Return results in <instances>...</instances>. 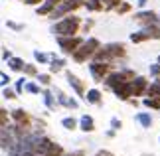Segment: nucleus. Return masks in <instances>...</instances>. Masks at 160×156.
Listing matches in <instances>:
<instances>
[{"label":"nucleus","mask_w":160,"mask_h":156,"mask_svg":"<svg viewBox=\"0 0 160 156\" xmlns=\"http://www.w3.org/2000/svg\"><path fill=\"white\" fill-rule=\"evenodd\" d=\"M20 156H36V152H22Z\"/></svg>","instance_id":"obj_46"},{"label":"nucleus","mask_w":160,"mask_h":156,"mask_svg":"<svg viewBox=\"0 0 160 156\" xmlns=\"http://www.w3.org/2000/svg\"><path fill=\"white\" fill-rule=\"evenodd\" d=\"M144 156H152V154H144Z\"/></svg>","instance_id":"obj_50"},{"label":"nucleus","mask_w":160,"mask_h":156,"mask_svg":"<svg viewBox=\"0 0 160 156\" xmlns=\"http://www.w3.org/2000/svg\"><path fill=\"white\" fill-rule=\"evenodd\" d=\"M42 97H44V103H46V107L50 109V111H53L55 107H58V99H55V93L53 91H50V89H46L44 93H42Z\"/></svg>","instance_id":"obj_15"},{"label":"nucleus","mask_w":160,"mask_h":156,"mask_svg":"<svg viewBox=\"0 0 160 156\" xmlns=\"http://www.w3.org/2000/svg\"><path fill=\"white\" fill-rule=\"evenodd\" d=\"M158 144H160V136H158Z\"/></svg>","instance_id":"obj_48"},{"label":"nucleus","mask_w":160,"mask_h":156,"mask_svg":"<svg viewBox=\"0 0 160 156\" xmlns=\"http://www.w3.org/2000/svg\"><path fill=\"white\" fill-rule=\"evenodd\" d=\"M55 40H58V46L61 48V52L65 55H73L81 48V43L85 42L83 38H79V36H63V38H55Z\"/></svg>","instance_id":"obj_4"},{"label":"nucleus","mask_w":160,"mask_h":156,"mask_svg":"<svg viewBox=\"0 0 160 156\" xmlns=\"http://www.w3.org/2000/svg\"><path fill=\"white\" fill-rule=\"evenodd\" d=\"M111 128L121 130L122 128V121H121V118H117V117H113V118H111Z\"/></svg>","instance_id":"obj_37"},{"label":"nucleus","mask_w":160,"mask_h":156,"mask_svg":"<svg viewBox=\"0 0 160 156\" xmlns=\"http://www.w3.org/2000/svg\"><path fill=\"white\" fill-rule=\"evenodd\" d=\"M79 128L83 130V133H93L95 130V121L91 115H81V118H79Z\"/></svg>","instance_id":"obj_13"},{"label":"nucleus","mask_w":160,"mask_h":156,"mask_svg":"<svg viewBox=\"0 0 160 156\" xmlns=\"http://www.w3.org/2000/svg\"><path fill=\"white\" fill-rule=\"evenodd\" d=\"M2 97H4V99H16V97H18V93H16V89H10V87H2Z\"/></svg>","instance_id":"obj_32"},{"label":"nucleus","mask_w":160,"mask_h":156,"mask_svg":"<svg viewBox=\"0 0 160 156\" xmlns=\"http://www.w3.org/2000/svg\"><path fill=\"white\" fill-rule=\"evenodd\" d=\"M6 26H8L10 30H14V32H22V30H24L22 24H16V22H12V20H6Z\"/></svg>","instance_id":"obj_35"},{"label":"nucleus","mask_w":160,"mask_h":156,"mask_svg":"<svg viewBox=\"0 0 160 156\" xmlns=\"http://www.w3.org/2000/svg\"><path fill=\"white\" fill-rule=\"evenodd\" d=\"M65 79H67V85H69L79 97H83V99H85V95H87V93H85V83H83V81L79 79L75 73H71L69 69H65Z\"/></svg>","instance_id":"obj_7"},{"label":"nucleus","mask_w":160,"mask_h":156,"mask_svg":"<svg viewBox=\"0 0 160 156\" xmlns=\"http://www.w3.org/2000/svg\"><path fill=\"white\" fill-rule=\"evenodd\" d=\"M131 8H132L131 2H122L119 8H117V14H127V12H131Z\"/></svg>","instance_id":"obj_34"},{"label":"nucleus","mask_w":160,"mask_h":156,"mask_svg":"<svg viewBox=\"0 0 160 156\" xmlns=\"http://www.w3.org/2000/svg\"><path fill=\"white\" fill-rule=\"evenodd\" d=\"M63 156H85V152H81V150H75V152H69V154H63Z\"/></svg>","instance_id":"obj_43"},{"label":"nucleus","mask_w":160,"mask_h":156,"mask_svg":"<svg viewBox=\"0 0 160 156\" xmlns=\"http://www.w3.org/2000/svg\"><path fill=\"white\" fill-rule=\"evenodd\" d=\"M10 75H6V73L2 71V73H0V85H2V87H8V83H10Z\"/></svg>","instance_id":"obj_38"},{"label":"nucleus","mask_w":160,"mask_h":156,"mask_svg":"<svg viewBox=\"0 0 160 156\" xmlns=\"http://www.w3.org/2000/svg\"><path fill=\"white\" fill-rule=\"evenodd\" d=\"M115 134H117V130H115V128H111V130H107V136H109V138H113Z\"/></svg>","instance_id":"obj_45"},{"label":"nucleus","mask_w":160,"mask_h":156,"mask_svg":"<svg viewBox=\"0 0 160 156\" xmlns=\"http://www.w3.org/2000/svg\"><path fill=\"white\" fill-rule=\"evenodd\" d=\"M8 65H10L12 71H24V67H26V61H24L22 58H12V59L8 61Z\"/></svg>","instance_id":"obj_24"},{"label":"nucleus","mask_w":160,"mask_h":156,"mask_svg":"<svg viewBox=\"0 0 160 156\" xmlns=\"http://www.w3.org/2000/svg\"><path fill=\"white\" fill-rule=\"evenodd\" d=\"M127 81H131V79L125 75V71H122V69H115V71H111V73H109L107 79L103 81V83H105V87H109V89L113 91V89H117L119 85L127 83Z\"/></svg>","instance_id":"obj_6"},{"label":"nucleus","mask_w":160,"mask_h":156,"mask_svg":"<svg viewBox=\"0 0 160 156\" xmlns=\"http://www.w3.org/2000/svg\"><path fill=\"white\" fill-rule=\"evenodd\" d=\"M12 58H14V55H12L10 49H8V48H2V59H4V61H10Z\"/></svg>","instance_id":"obj_39"},{"label":"nucleus","mask_w":160,"mask_h":156,"mask_svg":"<svg viewBox=\"0 0 160 156\" xmlns=\"http://www.w3.org/2000/svg\"><path fill=\"white\" fill-rule=\"evenodd\" d=\"M103 48L107 49V53L113 59H119V58H125V55H127V48H125L122 42H111V43H105Z\"/></svg>","instance_id":"obj_8"},{"label":"nucleus","mask_w":160,"mask_h":156,"mask_svg":"<svg viewBox=\"0 0 160 156\" xmlns=\"http://www.w3.org/2000/svg\"><path fill=\"white\" fill-rule=\"evenodd\" d=\"M61 127L67 130H75V128H79V121L73 117H65V118H61Z\"/></svg>","instance_id":"obj_23"},{"label":"nucleus","mask_w":160,"mask_h":156,"mask_svg":"<svg viewBox=\"0 0 160 156\" xmlns=\"http://www.w3.org/2000/svg\"><path fill=\"white\" fill-rule=\"evenodd\" d=\"M150 77L152 79H160V63H158V61L150 65Z\"/></svg>","instance_id":"obj_33"},{"label":"nucleus","mask_w":160,"mask_h":156,"mask_svg":"<svg viewBox=\"0 0 160 156\" xmlns=\"http://www.w3.org/2000/svg\"><path fill=\"white\" fill-rule=\"evenodd\" d=\"M158 63H160V55H158Z\"/></svg>","instance_id":"obj_49"},{"label":"nucleus","mask_w":160,"mask_h":156,"mask_svg":"<svg viewBox=\"0 0 160 156\" xmlns=\"http://www.w3.org/2000/svg\"><path fill=\"white\" fill-rule=\"evenodd\" d=\"M146 40H152V36H150V32H148L146 28H142V30H138V32L131 34V42H132V43H142V42H146Z\"/></svg>","instance_id":"obj_17"},{"label":"nucleus","mask_w":160,"mask_h":156,"mask_svg":"<svg viewBox=\"0 0 160 156\" xmlns=\"http://www.w3.org/2000/svg\"><path fill=\"white\" fill-rule=\"evenodd\" d=\"M146 2H148V0H137V6H138V8H144Z\"/></svg>","instance_id":"obj_44"},{"label":"nucleus","mask_w":160,"mask_h":156,"mask_svg":"<svg viewBox=\"0 0 160 156\" xmlns=\"http://www.w3.org/2000/svg\"><path fill=\"white\" fill-rule=\"evenodd\" d=\"M101 48L103 46H101V42L97 40V38H87L81 43V48L71 55V59L75 61V63H85L87 59L91 61V59H93V55L97 53V49H101Z\"/></svg>","instance_id":"obj_2"},{"label":"nucleus","mask_w":160,"mask_h":156,"mask_svg":"<svg viewBox=\"0 0 160 156\" xmlns=\"http://www.w3.org/2000/svg\"><path fill=\"white\" fill-rule=\"evenodd\" d=\"M44 0H24V4H28V6H40Z\"/></svg>","instance_id":"obj_40"},{"label":"nucleus","mask_w":160,"mask_h":156,"mask_svg":"<svg viewBox=\"0 0 160 156\" xmlns=\"http://www.w3.org/2000/svg\"><path fill=\"white\" fill-rule=\"evenodd\" d=\"M93 24H95L93 20H87V22H85V24H83V30H85V32H89V30H91V28H93Z\"/></svg>","instance_id":"obj_41"},{"label":"nucleus","mask_w":160,"mask_h":156,"mask_svg":"<svg viewBox=\"0 0 160 156\" xmlns=\"http://www.w3.org/2000/svg\"><path fill=\"white\" fill-rule=\"evenodd\" d=\"M36 79H38L40 81V85H52V73H40V75L38 77H36Z\"/></svg>","instance_id":"obj_31"},{"label":"nucleus","mask_w":160,"mask_h":156,"mask_svg":"<svg viewBox=\"0 0 160 156\" xmlns=\"http://www.w3.org/2000/svg\"><path fill=\"white\" fill-rule=\"evenodd\" d=\"M105 2V10H117L125 0H103Z\"/></svg>","instance_id":"obj_29"},{"label":"nucleus","mask_w":160,"mask_h":156,"mask_svg":"<svg viewBox=\"0 0 160 156\" xmlns=\"http://www.w3.org/2000/svg\"><path fill=\"white\" fill-rule=\"evenodd\" d=\"M81 28V18H77L75 14H69L61 20H55L52 24L50 32L55 36V38H63V36H75Z\"/></svg>","instance_id":"obj_1"},{"label":"nucleus","mask_w":160,"mask_h":156,"mask_svg":"<svg viewBox=\"0 0 160 156\" xmlns=\"http://www.w3.org/2000/svg\"><path fill=\"white\" fill-rule=\"evenodd\" d=\"M42 156H55V154H42Z\"/></svg>","instance_id":"obj_47"},{"label":"nucleus","mask_w":160,"mask_h":156,"mask_svg":"<svg viewBox=\"0 0 160 156\" xmlns=\"http://www.w3.org/2000/svg\"><path fill=\"white\" fill-rule=\"evenodd\" d=\"M148 81H146V77L142 75H137L132 79V93H134V97H142L146 91H148Z\"/></svg>","instance_id":"obj_10"},{"label":"nucleus","mask_w":160,"mask_h":156,"mask_svg":"<svg viewBox=\"0 0 160 156\" xmlns=\"http://www.w3.org/2000/svg\"><path fill=\"white\" fill-rule=\"evenodd\" d=\"M142 105L148 109H158L160 111V99H152V97H144L142 99Z\"/></svg>","instance_id":"obj_27"},{"label":"nucleus","mask_w":160,"mask_h":156,"mask_svg":"<svg viewBox=\"0 0 160 156\" xmlns=\"http://www.w3.org/2000/svg\"><path fill=\"white\" fill-rule=\"evenodd\" d=\"M134 121H137L142 128H150L152 127V117H150V113H138L137 117H134Z\"/></svg>","instance_id":"obj_19"},{"label":"nucleus","mask_w":160,"mask_h":156,"mask_svg":"<svg viewBox=\"0 0 160 156\" xmlns=\"http://www.w3.org/2000/svg\"><path fill=\"white\" fill-rule=\"evenodd\" d=\"M146 95L152 97V99H160V79H154V81L148 85V91H146Z\"/></svg>","instance_id":"obj_22"},{"label":"nucleus","mask_w":160,"mask_h":156,"mask_svg":"<svg viewBox=\"0 0 160 156\" xmlns=\"http://www.w3.org/2000/svg\"><path fill=\"white\" fill-rule=\"evenodd\" d=\"M24 75L26 77H38L40 75V71H38V67H36V63H26V67H24Z\"/></svg>","instance_id":"obj_26"},{"label":"nucleus","mask_w":160,"mask_h":156,"mask_svg":"<svg viewBox=\"0 0 160 156\" xmlns=\"http://www.w3.org/2000/svg\"><path fill=\"white\" fill-rule=\"evenodd\" d=\"M14 89H16V93H18V95H22V93L26 91V75H24V77H20V79L16 81Z\"/></svg>","instance_id":"obj_30"},{"label":"nucleus","mask_w":160,"mask_h":156,"mask_svg":"<svg viewBox=\"0 0 160 156\" xmlns=\"http://www.w3.org/2000/svg\"><path fill=\"white\" fill-rule=\"evenodd\" d=\"M85 8L89 12H101L105 10V2L103 0H85Z\"/></svg>","instance_id":"obj_21"},{"label":"nucleus","mask_w":160,"mask_h":156,"mask_svg":"<svg viewBox=\"0 0 160 156\" xmlns=\"http://www.w3.org/2000/svg\"><path fill=\"white\" fill-rule=\"evenodd\" d=\"M81 6H85V0H63V2H59L53 8L50 18L52 20H61V18L73 14V12H75L77 8H81Z\"/></svg>","instance_id":"obj_3"},{"label":"nucleus","mask_w":160,"mask_h":156,"mask_svg":"<svg viewBox=\"0 0 160 156\" xmlns=\"http://www.w3.org/2000/svg\"><path fill=\"white\" fill-rule=\"evenodd\" d=\"M95 156H115V154L111 152V150H99V152H97Z\"/></svg>","instance_id":"obj_42"},{"label":"nucleus","mask_w":160,"mask_h":156,"mask_svg":"<svg viewBox=\"0 0 160 156\" xmlns=\"http://www.w3.org/2000/svg\"><path fill=\"white\" fill-rule=\"evenodd\" d=\"M111 71H113V65H111V63H103V61H89V73H91V77H93V81H97V83L105 81Z\"/></svg>","instance_id":"obj_5"},{"label":"nucleus","mask_w":160,"mask_h":156,"mask_svg":"<svg viewBox=\"0 0 160 156\" xmlns=\"http://www.w3.org/2000/svg\"><path fill=\"white\" fill-rule=\"evenodd\" d=\"M134 20H137L138 24H142V28L144 26H150V24H154L158 20V14L154 10H140L134 14Z\"/></svg>","instance_id":"obj_9"},{"label":"nucleus","mask_w":160,"mask_h":156,"mask_svg":"<svg viewBox=\"0 0 160 156\" xmlns=\"http://www.w3.org/2000/svg\"><path fill=\"white\" fill-rule=\"evenodd\" d=\"M0 121H2V128L10 127V124H8V111H6V109H0Z\"/></svg>","instance_id":"obj_36"},{"label":"nucleus","mask_w":160,"mask_h":156,"mask_svg":"<svg viewBox=\"0 0 160 156\" xmlns=\"http://www.w3.org/2000/svg\"><path fill=\"white\" fill-rule=\"evenodd\" d=\"M22 2H24V0H22Z\"/></svg>","instance_id":"obj_51"},{"label":"nucleus","mask_w":160,"mask_h":156,"mask_svg":"<svg viewBox=\"0 0 160 156\" xmlns=\"http://www.w3.org/2000/svg\"><path fill=\"white\" fill-rule=\"evenodd\" d=\"M65 67V59L63 58H55V53H52V61H50V73H59Z\"/></svg>","instance_id":"obj_18"},{"label":"nucleus","mask_w":160,"mask_h":156,"mask_svg":"<svg viewBox=\"0 0 160 156\" xmlns=\"http://www.w3.org/2000/svg\"><path fill=\"white\" fill-rule=\"evenodd\" d=\"M113 93L121 99V101H131V97L134 95L132 93V81H127V83L119 85L117 89H113Z\"/></svg>","instance_id":"obj_11"},{"label":"nucleus","mask_w":160,"mask_h":156,"mask_svg":"<svg viewBox=\"0 0 160 156\" xmlns=\"http://www.w3.org/2000/svg\"><path fill=\"white\" fill-rule=\"evenodd\" d=\"M10 118L14 123H24V121H30V117L28 113L24 109H14V111H10Z\"/></svg>","instance_id":"obj_20"},{"label":"nucleus","mask_w":160,"mask_h":156,"mask_svg":"<svg viewBox=\"0 0 160 156\" xmlns=\"http://www.w3.org/2000/svg\"><path fill=\"white\" fill-rule=\"evenodd\" d=\"M53 93L58 95V103L59 105H63V107H67V109H77L79 107V103L75 101V99H69L63 91L59 89V87H53Z\"/></svg>","instance_id":"obj_12"},{"label":"nucleus","mask_w":160,"mask_h":156,"mask_svg":"<svg viewBox=\"0 0 160 156\" xmlns=\"http://www.w3.org/2000/svg\"><path fill=\"white\" fill-rule=\"evenodd\" d=\"M34 59L38 61V63L46 65V63H50V61H52V55H48V53H44V52H40V49H34Z\"/></svg>","instance_id":"obj_25"},{"label":"nucleus","mask_w":160,"mask_h":156,"mask_svg":"<svg viewBox=\"0 0 160 156\" xmlns=\"http://www.w3.org/2000/svg\"><path fill=\"white\" fill-rule=\"evenodd\" d=\"M85 101L91 105H101L103 103V93L99 89H89L87 95H85Z\"/></svg>","instance_id":"obj_16"},{"label":"nucleus","mask_w":160,"mask_h":156,"mask_svg":"<svg viewBox=\"0 0 160 156\" xmlns=\"http://www.w3.org/2000/svg\"><path fill=\"white\" fill-rule=\"evenodd\" d=\"M26 93H32V95H40V93H44L40 89L38 83H34V81H28L26 83Z\"/></svg>","instance_id":"obj_28"},{"label":"nucleus","mask_w":160,"mask_h":156,"mask_svg":"<svg viewBox=\"0 0 160 156\" xmlns=\"http://www.w3.org/2000/svg\"><path fill=\"white\" fill-rule=\"evenodd\" d=\"M55 6H58V2H55V0H44V2H42L38 8H36V12H38L40 16H50Z\"/></svg>","instance_id":"obj_14"}]
</instances>
